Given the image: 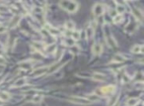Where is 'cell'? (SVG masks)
I'll list each match as a JSON object with an SVG mask.
<instances>
[{
	"instance_id": "obj_1",
	"label": "cell",
	"mask_w": 144,
	"mask_h": 106,
	"mask_svg": "<svg viewBox=\"0 0 144 106\" xmlns=\"http://www.w3.org/2000/svg\"><path fill=\"white\" fill-rule=\"evenodd\" d=\"M59 6L62 9H65L70 13H74L78 9V3L75 1H60Z\"/></svg>"
},
{
	"instance_id": "obj_2",
	"label": "cell",
	"mask_w": 144,
	"mask_h": 106,
	"mask_svg": "<svg viewBox=\"0 0 144 106\" xmlns=\"http://www.w3.org/2000/svg\"><path fill=\"white\" fill-rule=\"evenodd\" d=\"M70 101L74 102V103H77V104H89L90 101L88 99H86L84 97H78V96H73V97H70L69 98Z\"/></svg>"
},
{
	"instance_id": "obj_3",
	"label": "cell",
	"mask_w": 144,
	"mask_h": 106,
	"mask_svg": "<svg viewBox=\"0 0 144 106\" xmlns=\"http://www.w3.org/2000/svg\"><path fill=\"white\" fill-rule=\"evenodd\" d=\"M104 6L102 5V4H100V3H98V4H96V5L94 6V8H93V12H94V14L97 17H99V16H101L103 13H104Z\"/></svg>"
},
{
	"instance_id": "obj_4",
	"label": "cell",
	"mask_w": 144,
	"mask_h": 106,
	"mask_svg": "<svg viewBox=\"0 0 144 106\" xmlns=\"http://www.w3.org/2000/svg\"><path fill=\"white\" fill-rule=\"evenodd\" d=\"M46 70H47V67H46V66L40 67V68H37L36 71H34L33 72H32V76H35V77H37V76H42V74H44V73H45V71H46Z\"/></svg>"
},
{
	"instance_id": "obj_5",
	"label": "cell",
	"mask_w": 144,
	"mask_h": 106,
	"mask_svg": "<svg viewBox=\"0 0 144 106\" xmlns=\"http://www.w3.org/2000/svg\"><path fill=\"white\" fill-rule=\"evenodd\" d=\"M102 50H103V48H102L101 44H99V43L94 44L93 48H92V52H93V54L96 55V56H99L100 54L102 53Z\"/></svg>"
},
{
	"instance_id": "obj_6",
	"label": "cell",
	"mask_w": 144,
	"mask_h": 106,
	"mask_svg": "<svg viewBox=\"0 0 144 106\" xmlns=\"http://www.w3.org/2000/svg\"><path fill=\"white\" fill-rule=\"evenodd\" d=\"M114 86L113 85H108V86H104V87H102V92L104 93V94H109V93H113L114 91Z\"/></svg>"
},
{
	"instance_id": "obj_7",
	"label": "cell",
	"mask_w": 144,
	"mask_h": 106,
	"mask_svg": "<svg viewBox=\"0 0 144 106\" xmlns=\"http://www.w3.org/2000/svg\"><path fill=\"white\" fill-rule=\"evenodd\" d=\"M92 77L94 78L95 80H99V81H104L106 79V76L103 74V73H101V72H95V73H93Z\"/></svg>"
},
{
	"instance_id": "obj_8",
	"label": "cell",
	"mask_w": 144,
	"mask_h": 106,
	"mask_svg": "<svg viewBox=\"0 0 144 106\" xmlns=\"http://www.w3.org/2000/svg\"><path fill=\"white\" fill-rule=\"evenodd\" d=\"M132 12H133V15L135 16L136 19H138L139 21H142L143 14H142V12L139 10L138 8H133V9H132Z\"/></svg>"
},
{
	"instance_id": "obj_9",
	"label": "cell",
	"mask_w": 144,
	"mask_h": 106,
	"mask_svg": "<svg viewBox=\"0 0 144 106\" xmlns=\"http://www.w3.org/2000/svg\"><path fill=\"white\" fill-rule=\"evenodd\" d=\"M21 20V15H15L13 17V19L10 22V27L11 28H14L15 26H17V24L20 22Z\"/></svg>"
},
{
	"instance_id": "obj_10",
	"label": "cell",
	"mask_w": 144,
	"mask_h": 106,
	"mask_svg": "<svg viewBox=\"0 0 144 106\" xmlns=\"http://www.w3.org/2000/svg\"><path fill=\"white\" fill-rule=\"evenodd\" d=\"M26 82H27V79L26 78H19L18 80H16V82L14 83V87H21V86L25 85Z\"/></svg>"
},
{
	"instance_id": "obj_11",
	"label": "cell",
	"mask_w": 144,
	"mask_h": 106,
	"mask_svg": "<svg viewBox=\"0 0 144 106\" xmlns=\"http://www.w3.org/2000/svg\"><path fill=\"white\" fill-rule=\"evenodd\" d=\"M125 61V58L120 55H115V56L112 59V61L113 63H122V61Z\"/></svg>"
},
{
	"instance_id": "obj_12",
	"label": "cell",
	"mask_w": 144,
	"mask_h": 106,
	"mask_svg": "<svg viewBox=\"0 0 144 106\" xmlns=\"http://www.w3.org/2000/svg\"><path fill=\"white\" fill-rule=\"evenodd\" d=\"M138 101H139L138 98H129L128 100H127L126 105L127 106H136L137 105V103H138Z\"/></svg>"
},
{
	"instance_id": "obj_13",
	"label": "cell",
	"mask_w": 144,
	"mask_h": 106,
	"mask_svg": "<svg viewBox=\"0 0 144 106\" xmlns=\"http://www.w3.org/2000/svg\"><path fill=\"white\" fill-rule=\"evenodd\" d=\"M10 99V94L7 92H0V100L1 101H8Z\"/></svg>"
},
{
	"instance_id": "obj_14",
	"label": "cell",
	"mask_w": 144,
	"mask_h": 106,
	"mask_svg": "<svg viewBox=\"0 0 144 106\" xmlns=\"http://www.w3.org/2000/svg\"><path fill=\"white\" fill-rule=\"evenodd\" d=\"M86 35H87V38L88 39H91L93 35H94V29H93V27H91L89 26L87 29H86Z\"/></svg>"
},
{
	"instance_id": "obj_15",
	"label": "cell",
	"mask_w": 144,
	"mask_h": 106,
	"mask_svg": "<svg viewBox=\"0 0 144 106\" xmlns=\"http://www.w3.org/2000/svg\"><path fill=\"white\" fill-rule=\"evenodd\" d=\"M107 42H108V45L111 47V48H114V47H116V43L115 41L114 40V38L111 36V37H108L107 38Z\"/></svg>"
},
{
	"instance_id": "obj_16",
	"label": "cell",
	"mask_w": 144,
	"mask_h": 106,
	"mask_svg": "<svg viewBox=\"0 0 144 106\" xmlns=\"http://www.w3.org/2000/svg\"><path fill=\"white\" fill-rule=\"evenodd\" d=\"M131 52L134 53V54H139V53H141V52H142V46H139V45L133 46L132 49H131Z\"/></svg>"
},
{
	"instance_id": "obj_17",
	"label": "cell",
	"mask_w": 144,
	"mask_h": 106,
	"mask_svg": "<svg viewBox=\"0 0 144 106\" xmlns=\"http://www.w3.org/2000/svg\"><path fill=\"white\" fill-rule=\"evenodd\" d=\"M65 28H66L67 30H73V29L75 28L74 22H72V21H68V22H66V23H65Z\"/></svg>"
},
{
	"instance_id": "obj_18",
	"label": "cell",
	"mask_w": 144,
	"mask_h": 106,
	"mask_svg": "<svg viewBox=\"0 0 144 106\" xmlns=\"http://www.w3.org/2000/svg\"><path fill=\"white\" fill-rule=\"evenodd\" d=\"M86 99H88L90 102H95V101H97L99 99V97H98L97 94H89V96H87Z\"/></svg>"
},
{
	"instance_id": "obj_19",
	"label": "cell",
	"mask_w": 144,
	"mask_h": 106,
	"mask_svg": "<svg viewBox=\"0 0 144 106\" xmlns=\"http://www.w3.org/2000/svg\"><path fill=\"white\" fill-rule=\"evenodd\" d=\"M42 100H43V95H40V94L34 95V97H33V102L34 103H40V102H42Z\"/></svg>"
},
{
	"instance_id": "obj_20",
	"label": "cell",
	"mask_w": 144,
	"mask_h": 106,
	"mask_svg": "<svg viewBox=\"0 0 144 106\" xmlns=\"http://www.w3.org/2000/svg\"><path fill=\"white\" fill-rule=\"evenodd\" d=\"M114 24H118L119 23L120 21H122V15H120V14H118V15H115L114 17V19H113Z\"/></svg>"
},
{
	"instance_id": "obj_21",
	"label": "cell",
	"mask_w": 144,
	"mask_h": 106,
	"mask_svg": "<svg viewBox=\"0 0 144 106\" xmlns=\"http://www.w3.org/2000/svg\"><path fill=\"white\" fill-rule=\"evenodd\" d=\"M71 39H73L74 41H77L80 39V32L78 31H74L73 33H72V38Z\"/></svg>"
},
{
	"instance_id": "obj_22",
	"label": "cell",
	"mask_w": 144,
	"mask_h": 106,
	"mask_svg": "<svg viewBox=\"0 0 144 106\" xmlns=\"http://www.w3.org/2000/svg\"><path fill=\"white\" fill-rule=\"evenodd\" d=\"M33 45H34V47H35L37 50H39V51L44 50V47H43V45H42L40 43H39V42H34V43H33Z\"/></svg>"
},
{
	"instance_id": "obj_23",
	"label": "cell",
	"mask_w": 144,
	"mask_h": 106,
	"mask_svg": "<svg viewBox=\"0 0 144 106\" xmlns=\"http://www.w3.org/2000/svg\"><path fill=\"white\" fill-rule=\"evenodd\" d=\"M74 42L75 41L73 40V39H71V38H69V39H66V40H65V45L68 46V47H73V45H74Z\"/></svg>"
},
{
	"instance_id": "obj_24",
	"label": "cell",
	"mask_w": 144,
	"mask_h": 106,
	"mask_svg": "<svg viewBox=\"0 0 144 106\" xmlns=\"http://www.w3.org/2000/svg\"><path fill=\"white\" fill-rule=\"evenodd\" d=\"M49 33L50 34H52V35H58L59 34V31L57 30V29H55V28H52V27H50L49 28Z\"/></svg>"
},
{
	"instance_id": "obj_25",
	"label": "cell",
	"mask_w": 144,
	"mask_h": 106,
	"mask_svg": "<svg viewBox=\"0 0 144 106\" xmlns=\"http://www.w3.org/2000/svg\"><path fill=\"white\" fill-rule=\"evenodd\" d=\"M124 11H125V9H124V7L122 5H118L116 6V12L119 13V14H122Z\"/></svg>"
},
{
	"instance_id": "obj_26",
	"label": "cell",
	"mask_w": 144,
	"mask_h": 106,
	"mask_svg": "<svg viewBox=\"0 0 144 106\" xmlns=\"http://www.w3.org/2000/svg\"><path fill=\"white\" fill-rule=\"evenodd\" d=\"M34 12H35V13H42V12H43V9H42L40 7H36V8H34Z\"/></svg>"
},
{
	"instance_id": "obj_27",
	"label": "cell",
	"mask_w": 144,
	"mask_h": 106,
	"mask_svg": "<svg viewBox=\"0 0 144 106\" xmlns=\"http://www.w3.org/2000/svg\"><path fill=\"white\" fill-rule=\"evenodd\" d=\"M42 34L44 36H45V37H46V36H50V33L45 30V29H43V30H42Z\"/></svg>"
},
{
	"instance_id": "obj_28",
	"label": "cell",
	"mask_w": 144,
	"mask_h": 106,
	"mask_svg": "<svg viewBox=\"0 0 144 106\" xmlns=\"http://www.w3.org/2000/svg\"><path fill=\"white\" fill-rule=\"evenodd\" d=\"M6 31V27H4V26H0V34L1 33H4Z\"/></svg>"
},
{
	"instance_id": "obj_29",
	"label": "cell",
	"mask_w": 144,
	"mask_h": 106,
	"mask_svg": "<svg viewBox=\"0 0 144 106\" xmlns=\"http://www.w3.org/2000/svg\"><path fill=\"white\" fill-rule=\"evenodd\" d=\"M5 64H6V61L3 59V58L0 57V65H5Z\"/></svg>"
},
{
	"instance_id": "obj_30",
	"label": "cell",
	"mask_w": 144,
	"mask_h": 106,
	"mask_svg": "<svg viewBox=\"0 0 144 106\" xmlns=\"http://www.w3.org/2000/svg\"><path fill=\"white\" fill-rule=\"evenodd\" d=\"M122 79H124V82H127V81L129 80V77H127V76L125 74V76H124V77H122Z\"/></svg>"
},
{
	"instance_id": "obj_31",
	"label": "cell",
	"mask_w": 144,
	"mask_h": 106,
	"mask_svg": "<svg viewBox=\"0 0 144 106\" xmlns=\"http://www.w3.org/2000/svg\"><path fill=\"white\" fill-rule=\"evenodd\" d=\"M2 80H3V76H2V74H0V83L2 82Z\"/></svg>"
},
{
	"instance_id": "obj_32",
	"label": "cell",
	"mask_w": 144,
	"mask_h": 106,
	"mask_svg": "<svg viewBox=\"0 0 144 106\" xmlns=\"http://www.w3.org/2000/svg\"><path fill=\"white\" fill-rule=\"evenodd\" d=\"M112 106H119V102H116V103H115V104H114V105H112Z\"/></svg>"
},
{
	"instance_id": "obj_33",
	"label": "cell",
	"mask_w": 144,
	"mask_h": 106,
	"mask_svg": "<svg viewBox=\"0 0 144 106\" xmlns=\"http://www.w3.org/2000/svg\"><path fill=\"white\" fill-rule=\"evenodd\" d=\"M2 48H3V47H2V45H1V44H0V50H1V49H2Z\"/></svg>"
}]
</instances>
